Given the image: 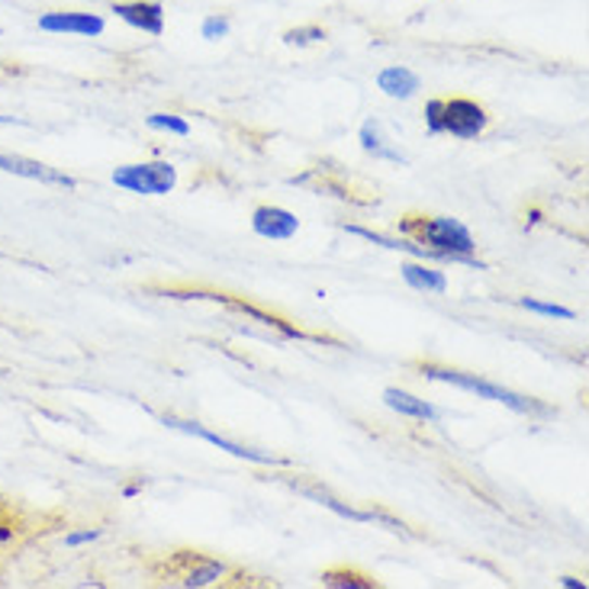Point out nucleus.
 Returning a JSON list of instances; mask_svg holds the SVG:
<instances>
[{
	"instance_id": "obj_1",
	"label": "nucleus",
	"mask_w": 589,
	"mask_h": 589,
	"mask_svg": "<svg viewBox=\"0 0 589 589\" xmlns=\"http://www.w3.org/2000/svg\"><path fill=\"white\" fill-rule=\"evenodd\" d=\"M399 232H402V239H412V242L425 245L428 252L441 255L445 265H468V268L487 271V265L474 258L477 242H474L471 229L461 219H454V216H419V213H409V216L399 219Z\"/></svg>"
},
{
	"instance_id": "obj_2",
	"label": "nucleus",
	"mask_w": 589,
	"mask_h": 589,
	"mask_svg": "<svg viewBox=\"0 0 589 589\" xmlns=\"http://www.w3.org/2000/svg\"><path fill=\"white\" fill-rule=\"evenodd\" d=\"M419 371H422V377H428V381L451 384V387H458V390L477 393L481 399H490V402H502L505 409H512V412H518V415H551V412H554L548 402H541V399H535V396L505 390V387H499V384H492V381H484V377H477V374H471V371L441 368V364H425V361L419 364Z\"/></svg>"
},
{
	"instance_id": "obj_3",
	"label": "nucleus",
	"mask_w": 589,
	"mask_h": 589,
	"mask_svg": "<svg viewBox=\"0 0 589 589\" xmlns=\"http://www.w3.org/2000/svg\"><path fill=\"white\" fill-rule=\"evenodd\" d=\"M113 184L126 194L165 196L178 188V168L171 162H136L113 171Z\"/></svg>"
},
{
	"instance_id": "obj_4",
	"label": "nucleus",
	"mask_w": 589,
	"mask_h": 589,
	"mask_svg": "<svg viewBox=\"0 0 589 589\" xmlns=\"http://www.w3.org/2000/svg\"><path fill=\"white\" fill-rule=\"evenodd\" d=\"M162 422H165L168 428H175V432H184V435H194V438H200V441H209L213 448H219V451H226V454H232V458H239V461H252V464H265V468L287 464V461H284V458H278V454H268V451H258V448L239 445V441H232V438H222V435H216V432L203 428L200 422H184V419H175V415H162Z\"/></svg>"
},
{
	"instance_id": "obj_5",
	"label": "nucleus",
	"mask_w": 589,
	"mask_h": 589,
	"mask_svg": "<svg viewBox=\"0 0 589 589\" xmlns=\"http://www.w3.org/2000/svg\"><path fill=\"white\" fill-rule=\"evenodd\" d=\"M441 126L448 136L454 139H477L490 129V113L484 103L471 98H451L445 100V113H441Z\"/></svg>"
},
{
	"instance_id": "obj_6",
	"label": "nucleus",
	"mask_w": 589,
	"mask_h": 589,
	"mask_svg": "<svg viewBox=\"0 0 589 589\" xmlns=\"http://www.w3.org/2000/svg\"><path fill=\"white\" fill-rule=\"evenodd\" d=\"M39 29L49 36H81V39H98L106 33V20L100 13L88 10H49L39 16Z\"/></svg>"
},
{
	"instance_id": "obj_7",
	"label": "nucleus",
	"mask_w": 589,
	"mask_h": 589,
	"mask_svg": "<svg viewBox=\"0 0 589 589\" xmlns=\"http://www.w3.org/2000/svg\"><path fill=\"white\" fill-rule=\"evenodd\" d=\"M110 13H116V20H123L129 29H139L145 36L165 33V7L158 0H116Z\"/></svg>"
},
{
	"instance_id": "obj_8",
	"label": "nucleus",
	"mask_w": 589,
	"mask_h": 589,
	"mask_svg": "<svg viewBox=\"0 0 589 589\" xmlns=\"http://www.w3.org/2000/svg\"><path fill=\"white\" fill-rule=\"evenodd\" d=\"M0 171L3 175H16V178H26V181H39V184H52V188H65V191H75L78 181L59 168H49L42 162H33V158H23V155H10V152H0Z\"/></svg>"
},
{
	"instance_id": "obj_9",
	"label": "nucleus",
	"mask_w": 589,
	"mask_h": 589,
	"mask_svg": "<svg viewBox=\"0 0 589 589\" xmlns=\"http://www.w3.org/2000/svg\"><path fill=\"white\" fill-rule=\"evenodd\" d=\"M175 564L181 567V571H175V574L181 577V587L188 589L213 587V584H219V580L229 574V567H226L222 561L203 558L200 551H178V554H175Z\"/></svg>"
},
{
	"instance_id": "obj_10",
	"label": "nucleus",
	"mask_w": 589,
	"mask_h": 589,
	"mask_svg": "<svg viewBox=\"0 0 589 589\" xmlns=\"http://www.w3.org/2000/svg\"><path fill=\"white\" fill-rule=\"evenodd\" d=\"M252 232L268 242H287L299 232V219L284 206H258L252 213Z\"/></svg>"
},
{
	"instance_id": "obj_11",
	"label": "nucleus",
	"mask_w": 589,
	"mask_h": 589,
	"mask_svg": "<svg viewBox=\"0 0 589 589\" xmlns=\"http://www.w3.org/2000/svg\"><path fill=\"white\" fill-rule=\"evenodd\" d=\"M358 139H361V149H364L371 158H377V162H393V165H409V158L390 142V136H387V129H384L381 119H374V116L364 119Z\"/></svg>"
},
{
	"instance_id": "obj_12",
	"label": "nucleus",
	"mask_w": 589,
	"mask_h": 589,
	"mask_svg": "<svg viewBox=\"0 0 589 589\" xmlns=\"http://www.w3.org/2000/svg\"><path fill=\"white\" fill-rule=\"evenodd\" d=\"M399 274H402L406 287H412L419 294L441 296L448 291V274L441 268H435L432 261H406L399 268Z\"/></svg>"
},
{
	"instance_id": "obj_13",
	"label": "nucleus",
	"mask_w": 589,
	"mask_h": 589,
	"mask_svg": "<svg viewBox=\"0 0 589 589\" xmlns=\"http://www.w3.org/2000/svg\"><path fill=\"white\" fill-rule=\"evenodd\" d=\"M377 88L390 100H412L422 91V78L406 65H387L377 75Z\"/></svg>"
},
{
	"instance_id": "obj_14",
	"label": "nucleus",
	"mask_w": 589,
	"mask_h": 589,
	"mask_svg": "<svg viewBox=\"0 0 589 589\" xmlns=\"http://www.w3.org/2000/svg\"><path fill=\"white\" fill-rule=\"evenodd\" d=\"M384 402L390 406L393 412L409 415V419H419V422H435V419L441 415L432 402H425V399H419V396H412V393L399 390V387L384 390Z\"/></svg>"
},
{
	"instance_id": "obj_15",
	"label": "nucleus",
	"mask_w": 589,
	"mask_h": 589,
	"mask_svg": "<svg viewBox=\"0 0 589 589\" xmlns=\"http://www.w3.org/2000/svg\"><path fill=\"white\" fill-rule=\"evenodd\" d=\"M296 490L303 492V496H309V499H316L319 505L332 509V512H335V515H342V518H351V522H371V509H355V505H348V502H342V499L329 496L325 490H312V487H296Z\"/></svg>"
},
{
	"instance_id": "obj_16",
	"label": "nucleus",
	"mask_w": 589,
	"mask_h": 589,
	"mask_svg": "<svg viewBox=\"0 0 589 589\" xmlns=\"http://www.w3.org/2000/svg\"><path fill=\"white\" fill-rule=\"evenodd\" d=\"M319 584H322V587H329V589H377V580H371L368 574L348 571V567L325 571Z\"/></svg>"
},
{
	"instance_id": "obj_17",
	"label": "nucleus",
	"mask_w": 589,
	"mask_h": 589,
	"mask_svg": "<svg viewBox=\"0 0 589 589\" xmlns=\"http://www.w3.org/2000/svg\"><path fill=\"white\" fill-rule=\"evenodd\" d=\"M518 306L528 309V312H535V316H548V319H564V322H574V319H577L574 309L558 306V303H541V299H535V296H522Z\"/></svg>"
},
{
	"instance_id": "obj_18",
	"label": "nucleus",
	"mask_w": 589,
	"mask_h": 589,
	"mask_svg": "<svg viewBox=\"0 0 589 589\" xmlns=\"http://www.w3.org/2000/svg\"><path fill=\"white\" fill-rule=\"evenodd\" d=\"M149 129H158V132H171V136H191V123L178 113H152L145 119Z\"/></svg>"
},
{
	"instance_id": "obj_19",
	"label": "nucleus",
	"mask_w": 589,
	"mask_h": 589,
	"mask_svg": "<svg viewBox=\"0 0 589 589\" xmlns=\"http://www.w3.org/2000/svg\"><path fill=\"white\" fill-rule=\"evenodd\" d=\"M325 29L322 26H316V23H309V26H294V29H287L284 33V42L287 46H296V49H306V46H319V42H325Z\"/></svg>"
},
{
	"instance_id": "obj_20",
	"label": "nucleus",
	"mask_w": 589,
	"mask_h": 589,
	"mask_svg": "<svg viewBox=\"0 0 589 589\" xmlns=\"http://www.w3.org/2000/svg\"><path fill=\"white\" fill-rule=\"evenodd\" d=\"M229 33H232V20H229L226 13H206L203 23H200V36H203L206 42H219V39H226Z\"/></svg>"
},
{
	"instance_id": "obj_21",
	"label": "nucleus",
	"mask_w": 589,
	"mask_h": 589,
	"mask_svg": "<svg viewBox=\"0 0 589 589\" xmlns=\"http://www.w3.org/2000/svg\"><path fill=\"white\" fill-rule=\"evenodd\" d=\"M441 113H445V100H428L425 103V110H422V116H425V129L432 132V136H441L445 132V126H441Z\"/></svg>"
},
{
	"instance_id": "obj_22",
	"label": "nucleus",
	"mask_w": 589,
	"mask_h": 589,
	"mask_svg": "<svg viewBox=\"0 0 589 589\" xmlns=\"http://www.w3.org/2000/svg\"><path fill=\"white\" fill-rule=\"evenodd\" d=\"M100 535H103V528H81V532H68V535H65V545H68V548H81V545L98 541Z\"/></svg>"
},
{
	"instance_id": "obj_23",
	"label": "nucleus",
	"mask_w": 589,
	"mask_h": 589,
	"mask_svg": "<svg viewBox=\"0 0 589 589\" xmlns=\"http://www.w3.org/2000/svg\"><path fill=\"white\" fill-rule=\"evenodd\" d=\"M561 587L564 589H587L584 580H577V577H561Z\"/></svg>"
},
{
	"instance_id": "obj_24",
	"label": "nucleus",
	"mask_w": 589,
	"mask_h": 589,
	"mask_svg": "<svg viewBox=\"0 0 589 589\" xmlns=\"http://www.w3.org/2000/svg\"><path fill=\"white\" fill-rule=\"evenodd\" d=\"M139 490H142V484H132V487H126V490H123V496H126V499H132V496H139Z\"/></svg>"
},
{
	"instance_id": "obj_25",
	"label": "nucleus",
	"mask_w": 589,
	"mask_h": 589,
	"mask_svg": "<svg viewBox=\"0 0 589 589\" xmlns=\"http://www.w3.org/2000/svg\"><path fill=\"white\" fill-rule=\"evenodd\" d=\"M20 119L16 116H0V126H16Z\"/></svg>"
}]
</instances>
